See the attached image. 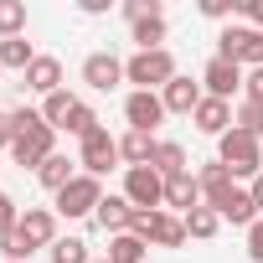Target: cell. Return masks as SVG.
Here are the masks:
<instances>
[{
	"mask_svg": "<svg viewBox=\"0 0 263 263\" xmlns=\"http://www.w3.org/2000/svg\"><path fill=\"white\" fill-rule=\"evenodd\" d=\"M11 119H16V145H11V160H16L21 171H26V165H31V171H42V165L57 155V150H52L57 129L42 119V108H16Z\"/></svg>",
	"mask_w": 263,
	"mask_h": 263,
	"instance_id": "1",
	"label": "cell"
},
{
	"mask_svg": "<svg viewBox=\"0 0 263 263\" xmlns=\"http://www.w3.org/2000/svg\"><path fill=\"white\" fill-rule=\"evenodd\" d=\"M217 160L232 171V181H258L263 176V145L253 135H242V129H227L217 140Z\"/></svg>",
	"mask_w": 263,
	"mask_h": 263,
	"instance_id": "2",
	"label": "cell"
},
{
	"mask_svg": "<svg viewBox=\"0 0 263 263\" xmlns=\"http://www.w3.org/2000/svg\"><path fill=\"white\" fill-rule=\"evenodd\" d=\"M176 78V57L160 47V52H135L124 62V83H135V93H155Z\"/></svg>",
	"mask_w": 263,
	"mask_h": 263,
	"instance_id": "3",
	"label": "cell"
},
{
	"mask_svg": "<svg viewBox=\"0 0 263 263\" xmlns=\"http://www.w3.org/2000/svg\"><path fill=\"white\" fill-rule=\"evenodd\" d=\"M124 201L135 212H160L165 206V176H155L150 165H129L124 171Z\"/></svg>",
	"mask_w": 263,
	"mask_h": 263,
	"instance_id": "4",
	"label": "cell"
},
{
	"mask_svg": "<svg viewBox=\"0 0 263 263\" xmlns=\"http://www.w3.org/2000/svg\"><path fill=\"white\" fill-rule=\"evenodd\" d=\"M217 57H227V62H237V67H263V31H253V26H227L222 36H217Z\"/></svg>",
	"mask_w": 263,
	"mask_h": 263,
	"instance_id": "5",
	"label": "cell"
},
{
	"mask_svg": "<svg viewBox=\"0 0 263 263\" xmlns=\"http://www.w3.org/2000/svg\"><path fill=\"white\" fill-rule=\"evenodd\" d=\"M119 160H124V155H119V140L108 135L103 124L93 129V135L83 140V150H78V165H83V176H108Z\"/></svg>",
	"mask_w": 263,
	"mask_h": 263,
	"instance_id": "6",
	"label": "cell"
},
{
	"mask_svg": "<svg viewBox=\"0 0 263 263\" xmlns=\"http://www.w3.org/2000/svg\"><path fill=\"white\" fill-rule=\"evenodd\" d=\"M98 201H103L98 176H78L72 186H62V191H57V217H93V212H98Z\"/></svg>",
	"mask_w": 263,
	"mask_h": 263,
	"instance_id": "7",
	"label": "cell"
},
{
	"mask_svg": "<svg viewBox=\"0 0 263 263\" xmlns=\"http://www.w3.org/2000/svg\"><path fill=\"white\" fill-rule=\"evenodd\" d=\"M242 78H248V72H242L237 62L212 57V62H206V72H201V88H206V98H222V103H227V98L242 88Z\"/></svg>",
	"mask_w": 263,
	"mask_h": 263,
	"instance_id": "8",
	"label": "cell"
},
{
	"mask_svg": "<svg viewBox=\"0 0 263 263\" xmlns=\"http://www.w3.org/2000/svg\"><path fill=\"white\" fill-rule=\"evenodd\" d=\"M16 232L26 237L31 253H36V248H52V242H57V212H47V206H26L21 222H16Z\"/></svg>",
	"mask_w": 263,
	"mask_h": 263,
	"instance_id": "9",
	"label": "cell"
},
{
	"mask_svg": "<svg viewBox=\"0 0 263 263\" xmlns=\"http://www.w3.org/2000/svg\"><path fill=\"white\" fill-rule=\"evenodd\" d=\"M83 83L98 88V93H108V88L124 83V62L114 52H93V57H83Z\"/></svg>",
	"mask_w": 263,
	"mask_h": 263,
	"instance_id": "10",
	"label": "cell"
},
{
	"mask_svg": "<svg viewBox=\"0 0 263 263\" xmlns=\"http://www.w3.org/2000/svg\"><path fill=\"white\" fill-rule=\"evenodd\" d=\"M124 119H129V129H145V135H155V124L165 119L160 93H129V98H124Z\"/></svg>",
	"mask_w": 263,
	"mask_h": 263,
	"instance_id": "11",
	"label": "cell"
},
{
	"mask_svg": "<svg viewBox=\"0 0 263 263\" xmlns=\"http://www.w3.org/2000/svg\"><path fill=\"white\" fill-rule=\"evenodd\" d=\"M206 93H201V83H191V78H171L165 88H160V103H165V114H196V103H201Z\"/></svg>",
	"mask_w": 263,
	"mask_h": 263,
	"instance_id": "12",
	"label": "cell"
},
{
	"mask_svg": "<svg viewBox=\"0 0 263 263\" xmlns=\"http://www.w3.org/2000/svg\"><path fill=\"white\" fill-rule=\"evenodd\" d=\"M212 212L222 217V222H232V227H253L258 222V206H253V191H227V196H217L212 201Z\"/></svg>",
	"mask_w": 263,
	"mask_h": 263,
	"instance_id": "13",
	"label": "cell"
},
{
	"mask_svg": "<svg viewBox=\"0 0 263 263\" xmlns=\"http://www.w3.org/2000/svg\"><path fill=\"white\" fill-rule=\"evenodd\" d=\"M191 119H196L201 135H217V140H222L227 129H232V103H222V98H201Z\"/></svg>",
	"mask_w": 263,
	"mask_h": 263,
	"instance_id": "14",
	"label": "cell"
},
{
	"mask_svg": "<svg viewBox=\"0 0 263 263\" xmlns=\"http://www.w3.org/2000/svg\"><path fill=\"white\" fill-rule=\"evenodd\" d=\"M93 222H98L108 237H119V232H129V222H135V206H129L124 196H103L98 212H93Z\"/></svg>",
	"mask_w": 263,
	"mask_h": 263,
	"instance_id": "15",
	"label": "cell"
},
{
	"mask_svg": "<svg viewBox=\"0 0 263 263\" xmlns=\"http://www.w3.org/2000/svg\"><path fill=\"white\" fill-rule=\"evenodd\" d=\"M21 78H26V88H31V93L52 98V93L62 88V62H57V57H36V62H31Z\"/></svg>",
	"mask_w": 263,
	"mask_h": 263,
	"instance_id": "16",
	"label": "cell"
},
{
	"mask_svg": "<svg viewBox=\"0 0 263 263\" xmlns=\"http://www.w3.org/2000/svg\"><path fill=\"white\" fill-rule=\"evenodd\" d=\"M145 242H155V248H181V242H186V222L171 217V212H150V232H145Z\"/></svg>",
	"mask_w": 263,
	"mask_h": 263,
	"instance_id": "17",
	"label": "cell"
},
{
	"mask_svg": "<svg viewBox=\"0 0 263 263\" xmlns=\"http://www.w3.org/2000/svg\"><path fill=\"white\" fill-rule=\"evenodd\" d=\"M165 206H176L181 217L191 212V206H201V186H196V176L186 171V176H171L165 181Z\"/></svg>",
	"mask_w": 263,
	"mask_h": 263,
	"instance_id": "18",
	"label": "cell"
},
{
	"mask_svg": "<svg viewBox=\"0 0 263 263\" xmlns=\"http://www.w3.org/2000/svg\"><path fill=\"white\" fill-rule=\"evenodd\" d=\"M150 171L171 181V176H186L191 165H186V150H181L176 140H160V145H155V155H150Z\"/></svg>",
	"mask_w": 263,
	"mask_h": 263,
	"instance_id": "19",
	"label": "cell"
},
{
	"mask_svg": "<svg viewBox=\"0 0 263 263\" xmlns=\"http://www.w3.org/2000/svg\"><path fill=\"white\" fill-rule=\"evenodd\" d=\"M155 135H145V129H129V135L119 140V155L129 160V165H150V155H155Z\"/></svg>",
	"mask_w": 263,
	"mask_h": 263,
	"instance_id": "20",
	"label": "cell"
},
{
	"mask_svg": "<svg viewBox=\"0 0 263 263\" xmlns=\"http://www.w3.org/2000/svg\"><path fill=\"white\" fill-rule=\"evenodd\" d=\"M72 165H78V160H67V155H52V160H47V165L36 171V181H42V186H47V191L57 196L62 186H72V181H78V171H72Z\"/></svg>",
	"mask_w": 263,
	"mask_h": 263,
	"instance_id": "21",
	"label": "cell"
},
{
	"mask_svg": "<svg viewBox=\"0 0 263 263\" xmlns=\"http://www.w3.org/2000/svg\"><path fill=\"white\" fill-rule=\"evenodd\" d=\"M145 253H150V242H145V237H135V232L108 237V263H145Z\"/></svg>",
	"mask_w": 263,
	"mask_h": 263,
	"instance_id": "22",
	"label": "cell"
},
{
	"mask_svg": "<svg viewBox=\"0 0 263 263\" xmlns=\"http://www.w3.org/2000/svg\"><path fill=\"white\" fill-rule=\"evenodd\" d=\"M135 42H140V52H160V42H165V11L140 16L135 21Z\"/></svg>",
	"mask_w": 263,
	"mask_h": 263,
	"instance_id": "23",
	"label": "cell"
},
{
	"mask_svg": "<svg viewBox=\"0 0 263 263\" xmlns=\"http://www.w3.org/2000/svg\"><path fill=\"white\" fill-rule=\"evenodd\" d=\"M181 222H186V237H201V242H206V237H217V227H222V217H217L206 201H201V206H191Z\"/></svg>",
	"mask_w": 263,
	"mask_h": 263,
	"instance_id": "24",
	"label": "cell"
},
{
	"mask_svg": "<svg viewBox=\"0 0 263 263\" xmlns=\"http://www.w3.org/2000/svg\"><path fill=\"white\" fill-rule=\"evenodd\" d=\"M26 36V0H0V42Z\"/></svg>",
	"mask_w": 263,
	"mask_h": 263,
	"instance_id": "25",
	"label": "cell"
},
{
	"mask_svg": "<svg viewBox=\"0 0 263 263\" xmlns=\"http://www.w3.org/2000/svg\"><path fill=\"white\" fill-rule=\"evenodd\" d=\"M31 62H36V52H31V42H26V36L0 42V67H16V72H26Z\"/></svg>",
	"mask_w": 263,
	"mask_h": 263,
	"instance_id": "26",
	"label": "cell"
},
{
	"mask_svg": "<svg viewBox=\"0 0 263 263\" xmlns=\"http://www.w3.org/2000/svg\"><path fill=\"white\" fill-rule=\"evenodd\" d=\"M72 108H78V98H72V93H67V88H57V93H52V98H42V119H47V124H52V129H62V124H67V114H72Z\"/></svg>",
	"mask_w": 263,
	"mask_h": 263,
	"instance_id": "27",
	"label": "cell"
},
{
	"mask_svg": "<svg viewBox=\"0 0 263 263\" xmlns=\"http://www.w3.org/2000/svg\"><path fill=\"white\" fill-rule=\"evenodd\" d=\"M232 129H242V135H253V140H263V103H237L232 108Z\"/></svg>",
	"mask_w": 263,
	"mask_h": 263,
	"instance_id": "28",
	"label": "cell"
},
{
	"mask_svg": "<svg viewBox=\"0 0 263 263\" xmlns=\"http://www.w3.org/2000/svg\"><path fill=\"white\" fill-rule=\"evenodd\" d=\"M47 253H52V263H93V258H88V242H83V237H57V242H52Z\"/></svg>",
	"mask_w": 263,
	"mask_h": 263,
	"instance_id": "29",
	"label": "cell"
},
{
	"mask_svg": "<svg viewBox=\"0 0 263 263\" xmlns=\"http://www.w3.org/2000/svg\"><path fill=\"white\" fill-rule=\"evenodd\" d=\"M62 129H67V135H78V140H88L93 129H98V114H93L88 103H78V108L67 114V124H62Z\"/></svg>",
	"mask_w": 263,
	"mask_h": 263,
	"instance_id": "30",
	"label": "cell"
},
{
	"mask_svg": "<svg viewBox=\"0 0 263 263\" xmlns=\"http://www.w3.org/2000/svg\"><path fill=\"white\" fill-rule=\"evenodd\" d=\"M16 222H21V206H16L6 191H0V237H11V232H16Z\"/></svg>",
	"mask_w": 263,
	"mask_h": 263,
	"instance_id": "31",
	"label": "cell"
},
{
	"mask_svg": "<svg viewBox=\"0 0 263 263\" xmlns=\"http://www.w3.org/2000/svg\"><path fill=\"white\" fill-rule=\"evenodd\" d=\"M242 98H248V103H263V67H253V72L242 78Z\"/></svg>",
	"mask_w": 263,
	"mask_h": 263,
	"instance_id": "32",
	"label": "cell"
},
{
	"mask_svg": "<svg viewBox=\"0 0 263 263\" xmlns=\"http://www.w3.org/2000/svg\"><path fill=\"white\" fill-rule=\"evenodd\" d=\"M248 258H253V263H263V217L248 227Z\"/></svg>",
	"mask_w": 263,
	"mask_h": 263,
	"instance_id": "33",
	"label": "cell"
},
{
	"mask_svg": "<svg viewBox=\"0 0 263 263\" xmlns=\"http://www.w3.org/2000/svg\"><path fill=\"white\" fill-rule=\"evenodd\" d=\"M232 11H237V0H201V16H212V21H222Z\"/></svg>",
	"mask_w": 263,
	"mask_h": 263,
	"instance_id": "34",
	"label": "cell"
},
{
	"mask_svg": "<svg viewBox=\"0 0 263 263\" xmlns=\"http://www.w3.org/2000/svg\"><path fill=\"white\" fill-rule=\"evenodd\" d=\"M11 145H16V119L0 114V150H11Z\"/></svg>",
	"mask_w": 263,
	"mask_h": 263,
	"instance_id": "35",
	"label": "cell"
},
{
	"mask_svg": "<svg viewBox=\"0 0 263 263\" xmlns=\"http://www.w3.org/2000/svg\"><path fill=\"white\" fill-rule=\"evenodd\" d=\"M242 11H248V21H253V31H263V0H248Z\"/></svg>",
	"mask_w": 263,
	"mask_h": 263,
	"instance_id": "36",
	"label": "cell"
},
{
	"mask_svg": "<svg viewBox=\"0 0 263 263\" xmlns=\"http://www.w3.org/2000/svg\"><path fill=\"white\" fill-rule=\"evenodd\" d=\"M248 191H253V206H258V217H263V176H258V181H253Z\"/></svg>",
	"mask_w": 263,
	"mask_h": 263,
	"instance_id": "37",
	"label": "cell"
},
{
	"mask_svg": "<svg viewBox=\"0 0 263 263\" xmlns=\"http://www.w3.org/2000/svg\"><path fill=\"white\" fill-rule=\"evenodd\" d=\"M93 263H108V258H93Z\"/></svg>",
	"mask_w": 263,
	"mask_h": 263,
	"instance_id": "38",
	"label": "cell"
},
{
	"mask_svg": "<svg viewBox=\"0 0 263 263\" xmlns=\"http://www.w3.org/2000/svg\"><path fill=\"white\" fill-rule=\"evenodd\" d=\"M0 72H6V67H0Z\"/></svg>",
	"mask_w": 263,
	"mask_h": 263,
	"instance_id": "39",
	"label": "cell"
}]
</instances>
